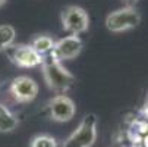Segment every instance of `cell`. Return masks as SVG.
<instances>
[{"label":"cell","instance_id":"cell-11","mask_svg":"<svg viewBox=\"0 0 148 147\" xmlns=\"http://www.w3.org/2000/svg\"><path fill=\"white\" fill-rule=\"evenodd\" d=\"M15 35L16 32L12 25H0V44L3 46V49L13 44Z\"/></svg>","mask_w":148,"mask_h":147},{"label":"cell","instance_id":"cell-4","mask_svg":"<svg viewBox=\"0 0 148 147\" xmlns=\"http://www.w3.org/2000/svg\"><path fill=\"white\" fill-rule=\"evenodd\" d=\"M62 25L72 35L85 32L90 27L88 13L79 6H68L62 10Z\"/></svg>","mask_w":148,"mask_h":147},{"label":"cell","instance_id":"cell-6","mask_svg":"<svg viewBox=\"0 0 148 147\" xmlns=\"http://www.w3.org/2000/svg\"><path fill=\"white\" fill-rule=\"evenodd\" d=\"M10 93L13 96V99L19 103H28L32 101L37 94H38V84L29 78V77H16L12 81L10 86Z\"/></svg>","mask_w":148,"mask_h":147},{"label":"cell","instance_id":"cell-2","mask_svg":"<svg viewBox=\"0 0 148 147\" xmlns=\"http://www.w3.org/2000/svg\"><path fill=\"white\" fill-rule=\"evenodd\" d=\"M97 138V118L94 113L85 115L79 127L69 135L62 147H91Z\"/></svg>","mask_w":148,"mask_h":147},{"label":"cell","instance_id":"cell-9","mask_svg":"<svg viewBox=\"0 0 148 147\" xmlns=\"http://www.w3.org/2000/svg\"><path fill=\"white\" fill-rule=\"evenodd\" d=\"M18 118L5 106L0 103V133H12L18 127Z\"/></svg>","mask_w":148,"mask_h":147},{"label":"cell","instance_id":"cell-8","mask_svg":"<svg viewBox=\"0 0 148 147\" xmlns=\"http://www.w3.org/2000/svg\"><path fill=\"white\" fill-rule=\"evenodd\" d=\"M82 50V41L78 35H69L54 43L53 55L62 62V60H71L75 59Z\"/></svg>","mask_w":148,"mask_h":147},{"label":"cell","instance_id":"cell-13","mask_svg":"<svg viewBox=\"0 0 148 147\" xmlns=\"http://www.w3.org/2000/svg\"><path fill=\"white\" fill-rule=\"evenodd\" d=\"M122 2L126 5V8H134V6L136 5L138 0H122Z\"/></svg>","mask_w":148,"mask_h":147},{"label":"cell","instance_id":"cell-5","mask_svg":"<svg viewBox=\"0 0 148 147\" xmlns=\"http://www.w3.org/2000/svg\"><path fill=\"white\" fill-rule=\"evenodd\" d=\"M5 52L13 63L21 68L38 66L41 65V60H43V57L31 47V44H12L6 47Z\"/></svg>","mask_w":148,"mask_h":147},{"label":"cell","instance_id":"cell-10","mask_svg":"<svg viewBox=\"0 0 148 147\" xmlns=\"http://www.w3.org/2000/svg\"><path fill=\"white\" fill-rule=\"evenodd\" d=\"M31 47L41 56V57H44L47 55H50L53 52V47H54V41L51 37L49 35H38L32 40V43H31Z\"/></svg>","mask_w":148,"mask_h":147},{"label":"cell","instance_id":"cell-1","mask_svg":"<svg viewBox=\"0 0 148 147\" xmlns=\"http://www.w3.org/2000/svg\"><path fill=\"white\" fill-rule=\"evenodd\" d=\"M41 65H43L44 79L49 88H51L53 91L65 94V91H68L75 82V77L62 65V62L53 53L44 56L41 60Z\"/></svg>","mask_w":148,"mask_h":147},{"label":"cell","instance_id":"cell-14","mask_svg":"<svg viewBox=\"0 0 148 147\" xmlns=\"http://www.w3.org/2000/svg\"><path fill=\"white\" fill-rule=\"evenodd\" d=\"M6 2H8V0H0V8H2V6H3Z\"/></svg>","mask_w":148,"mask_h":147},{"label":"cell","instance_id":"cell-12","mask_svg":"<svg viewBox=\"0 0 148 147\" xmlns=\"http://www.w3.org/2000/svg\"><path fill=\"white\" fill-rule=\"evenodd\" d=\"M31 147H57V143L53 137L41 134L34 137V140L31 141Z\"/></svg>","mask_w":148,"mask_h":147},{"label":"cell","instance_id":"cell-3","mask_svg":"<svg viewBox=\"0 0 148 147\" xmlns=\"http://www.w3.org/2000/svg\"><path fill=\"white\" fill-rule=\"evenodd\" d=\"M141 22V15L134 8L117 9L106 18V27L112 32H123L138 27Z\"/></svg>","mask_w":148,"mask_h":147},{"label":"cell","instance_id":"cell-7","mask_svg":"<svg viewBox=\"0 0 148 147\" xmlns=\"http://www.w3.org/2000/svg\"><path fill=\"white\" fill-rule=\"evenodd\" d=\"M50 116L56 122H68L75 115V103L66 94H57L50 100L49 104Z\"/></svg>","mask_w":148,"mask_h":147}]
</instances>
